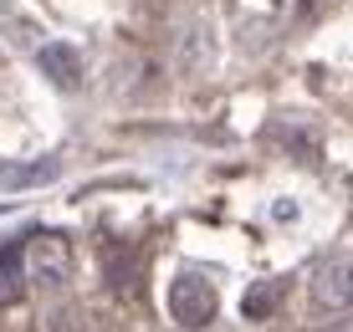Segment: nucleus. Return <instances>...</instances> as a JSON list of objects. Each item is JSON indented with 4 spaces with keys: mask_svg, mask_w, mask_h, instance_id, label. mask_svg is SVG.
<instances>
[{
    "mask_svg": "<svg viewBox=\"0 0 353 332\" xmlns=\"http://www.w3.org/2000/svg\"><path fill=\"white\" fill-rule=\"evenodd\" d=\"M46 332H103V322H97L92 307L62 302V307H52V312H46Z\"/></svg>",
    "mask_w": 353,
    "mask_h": 332,
    "instance_id": "7",
    "label": "nucleus"
},
{
    "mask_svg": "<svg viewBox=\"0 0 353 332\" xmlns=\"http://www.w3.org/2000/svg\"><path fill=\"white\" fill-rule=\"evenodd\" d=\"M26 261H31V287H41V291H57V287H67V276H72V245L67 236H57V230H36V236H26Z\"/></svg>",
    "mask_w": 353,
    "mask_h": 332,
    "instance_id": "2",
    "label": "nucleus"
},
{
    "mask_svg": "<svg viewBox=\"0 0 353 332\" xmlns=\"http://www.w3.org/2000/svg\"><path fill=\"white\" fill-rule=\"evenodd\" d=\"M26 236L21 240H6L0 245V302H16L21 291H26V281H31V261H26Z\"/></svg>",
    "mask_w": 353,
    "mask_h": 332,
    "instance_id": "4",
    "label": "nucleus"
},
{
    "mask_svg": "<svg viewBox=\"0 0 353 332\" xmlns=\"http://www.w3.org/2000/svg\"><path fill=\"white\" fill-rule=\"evenodd\" d=\"M62 174V158H31V164H0V189H36Z\"/></svg>",
    "mask_w": 353,
    "mask_h": 332,
    "instance_id": "5",
    "label": "nucleus"
},
{
    "mask_svg": "<svg viewBox=\"0 0 353 332\" xmlns=\"http://www.w3.org/2000/svg\"><path fill=\"white\" fill-rule=\"evenodd\" d=\"M307 297H312L318 312H348L353 307V261L348 256H327V261L312 266Z\"/></svg>",
    "mask_w": 353,
    "mask_h": 332,
    "instance_id": "3",
    "label": "nucleus"
},
{
    "mask_svg": "<svg viewBox=\"0 0 353 332\" xmlns=\"http://www.w3.org/2000/svg\"><path fill=\"white\" fill-rule=\"evenodd\" d=\"M36 61H41V72H52L57 87H72V82L82 77V61H77V52H72L67 41H46L41 52H36Z\"/></svg>",
    "mask_w": 353,
    "mask_h": 332,
    "instance_id": "6",
    "label": "nucleus"
},
{
    "mask_svg": "<svg viewBox=\"0 0 353 332\" xmlns=\"http://www.w3.org/2000/svg\"><path fill=\"white\" fill-rule=\"evenodd\" d=\"M276 302H282V281H256V287L246 291V302H241V312H246L251 322H261Z\"/></svg>",
    "mask_w": 353,
    "mask_h": 332,
    "instance_id": "8",
    "label": "nucleus"
},
{
    "mask_svg": "<svg viewBox=\"0 0 353 332\" xmlns=\"http://www.w3.org/2000/svg\"><path fill=\"white\" fill-rule=\"evenodd\" d=\"M215 312H221V297H215V287L205 276H174L169 281V317H174L185 332H200L215 322Z\"/></svg>",
    "mask_w": 353,
    "mask_h": 332,
    "instance_id": "1",
    "label": "nucleus"
}]
</instances>
